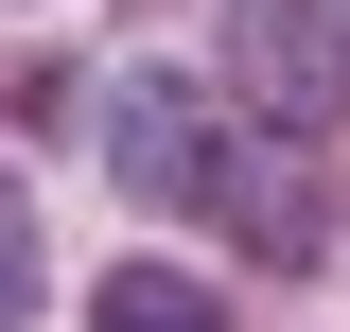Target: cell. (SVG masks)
Here are the masks:
<instances>
[{"label": "cell", "instance_id": "1", "mask_svg": "<svg viewBox=\"0 0 350 332\" xmlns=\"http://www.w3.org/2000/svg\"><path fill=\"white\" fill-rule=\"evenodd\" d=\"M88 140H105V193H140V210H211V175H228V140H245V105H211L193 70H105Z\"/></svg>", "mask_w": 350, "mask_h": 332}, {"label": "cell", "instance_id": "2", "mask_svg": "<svg viewBox=\"0 0 350 332\" xmlns=\"http://www.w3.org/2000/svg\"><path fill=\"white\" fill-rule=\"evenodd\" d=\"M228 105L333 140V105H350V0H228Z\"/></svg>", "mask_w": 350, "mask_h": 332}, {"label": "cell", "instance_id": "3", "mask_svg": "<svg viewBox=\"0 0 350 332\" xmlns=\"http://www.w3.org/2000/svg\"><path fill=\"white\" fill-rule=\"evenodd\" d=\"M211 227L262 262V280L333 262V175H315V140H298V123H245V140H228V175H211Z\"/></svg>", "mask_w": 350, "mask_h": 332}, {"label": "cell", "instance_id": "4", "mask_svg": "<svg viewBox=\"0 0 350 332\" xmlns=\"http://www.w3.org/2000/svg\"><path fill=\"white\" fill-rule=\"evenodd\" d=\"M88 332H228V297L193 280V262H105V280H88Z\"/></svg>", "mask_w": 350, "mask_h": 332}]
</instances>
